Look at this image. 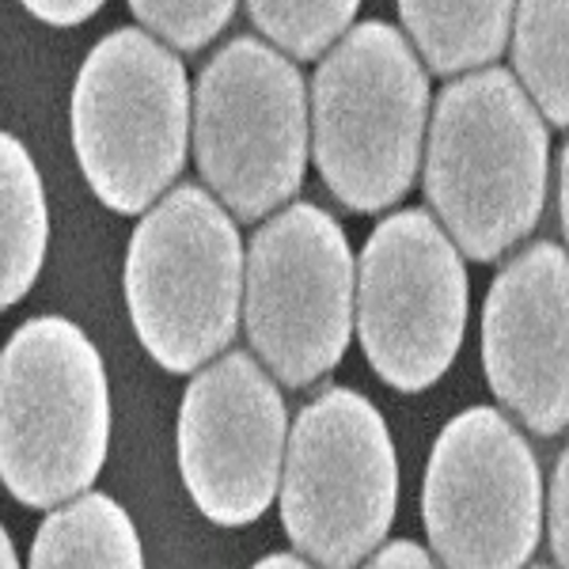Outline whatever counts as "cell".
<instances>
[{"label": "cell", "mask_w": 569, "mask_h": 569, "mask_svg": "<svg viewBox=\"0 0 569 569\" xmlns=\"http://www.w3.org/2000/svg\"><path fill=\"white\" fill-rule=\"evenodd\" d=\"M179 471L213 525L243 528L281 486L289 415L251 353H224L194 376L179 407Z\"/></svg>", "instance_id": "cell-11"}, {"label": "cell", "mask_w": 569, "mask_h": 569, "mask_svg": "<svg viewBox=\"0 0 569 569\" xmlns=\"http://www.w3.org/2000/svg\"><path fill=\"white\" fill-rule=\"evenodd\" d=\"M566 486H569V460L566 452L555 463V479L547 490V539L550 555H555V569L569 566V531H566Z\"/></svg>", "instance_id": "cell-19"}, {"label": "cell", "mask_w": 569, "mask_h": 569, "mask_svg": "<svg viewBox=\"0 0 569 569\" xmlns=\"http://www.w3.org/2000/svg\"><path fill=\"white\" fill-rule=\"evenodd\" d=\"M137 23H144V34H156V42H168V50L176 46L179 53H194L201 46H209L232 20L236 4L228 0H133Z\"/></svg>", "instance_id": "cell-18"}, {"label": "cell", "mask_w": 569, "mask_h": 569, "mask_svg": "<svg viewBox=\"0 0 569 569\" xmlns=\"http://www.w3.org/2000/svg\"><path fill=\"white\" fill-rule=\"evenodd\" d=\"M426 114V69L410 42L383 20L353 23L311 80L308 137L330 194L357 213H380L407 198Z\"/></svg>", "instance_id": "cell-2"}, {"label": "cell", "mask_w": 569, "mask_h": 569, "mask_svg": "<svg viewBox=\"0 0 569 569\" xmlns=\"http://www.w3.org/2000/svg\"><path fill=\"white\" fill-rule=\"evenodd\" d=\"M365 569H440V566L426 555V547L410 543V539H395V543L376 550L369 562H365Z\"/></svg>", "instance_id": "cell-21"}, {"label": "cell", "mask_w": 569, "mask_h": 569, "mask_svg": "<svg viewBox=\"0 0 569 569\" xmlns=\"http://www.w3.org/2000/svg\"><path fill=\"white\" fill-rule=\"evenodd\" d=\"M27 12L50 27H77L99 12V0H58V4L53 0H31Z\"/></svg>", "instance_id": "cell-20"}, {"label": "cell", "mask_w": 569, "mask_h": 569, "mask_svg": "<svg viewBox=\"0 0 569 569\" xmlns=\"http://www.w3.org/2000/svg\"><path fill=\"white\" fill-rule=\"evenodd\" d=\"M281 525L319 569H357L388 539L399 460L380 410L353 388H327L297 415L281 463Z\"/></svg>", "instance_id": "cell-6"}, {"label": "cell", "mask_w": 569, "mask_h": 569, "mask_svg": "<svg viewBox=\"0 0 569 569\" xmlns=\"http://www.w3.org/2000/svg\"><path fill=\"white\" fill-rule=\"evenodd\" d=\"M467 270L433 213L402 209L376 224L353 262V319L383 383L433 388L463 346Z\"/></svg>", "instance_id": "cell-9"}, {"label": "cell", "mask_w": 569, "mask_h": 569, "mask_svg": "<svg viewBox=\"0 0 569 569\" xmlns=\"http://www.w3.org/2000/svg\"><path fill=\"white\" fill-rule=\"evenodd\" d=\"M254 31L284 50L297 61H316L350 31L357 4L353 0H327V4H278V0H254L247 4Z\"/></svg>", "instance_id": "cell-17"}, {"label": "cell", "mask_w": 569, "mask_h": 569, "mask_svg": "<svg viewBox=\"0 0 569 569\" xmlns=\"http://www.w3.org/2000/svg\"><path fill=\"white\" fill-rule=\"evenodd\" d=\"M50 240L42 176L20 137L0 130V311L39 281Z\"/></svg>", "instance_id": "cell-14"}, {"label": "cell", "mask_w": 569, "mask_h": 569, "mask_svg": "<svg viewBox=\"0 0 569 569\" xmlns=\"http://www.w3.org/2000/svg\"><path fill=\"white\" fill-rule=\"evenodd\" d=\"M399 20L415 39L426 66L452 77L467 69H490L505 53L512 31V4L482 0V4H399Z\"/></svg>", "instance_id": "cell-15"}, {"label": "cell", "mask_w": 569, "mask_h": 569, "mask_svg": "<svg viewBox=\"0 0 569 569\" xmlns=\"http://www.w3.org/2000/svg\"><path fill=\"white\" fill-rule=\"evenodd\" d=\"M440 569H525L543 536V475L501 410L471 407L440 429L421 482Z\"/></svg>", "instance_id": "cell-10"}, {"label": "cell", "mask_w": 569, "mask_h": 569, "mask_svg": "<svg viewBox=\"0 0 569 569\" xmlns=\"http://www.w3.org/2000/svg\"><path fill=\"white\" fill-rule=\"evenodd\" d=\"M531 569H550V566H531Z\"/></svg>", "instance_id": "cell-24"}, {"label": "cell", "mask_w": 569, "mask_h": 569, "mask_svg": "<svg viewBox=\"0 0 569 569\" xmlns=\"http://www.w3.org/2000/svg\"><path fill=\"white\" fill-rule=\"evenodd\" d=\"M72 149L107 209L149 213L190 149V80L179 53L141 27L91 46L72 88Z\"/></svg>", "instance_id": "cell-4"}, {"label": "cell", "mask_w": 569, "mask_h": 569, "mask_svg": "<svg viewBox=\"0 0 569 569\" xmlns=\"http://www.w3.org/2000/svg\"><path fill=\"white\" fill-rule=\"evenodd\" d=\"M550 190L547 122L512 72L479 69L440 91L426 141V198L475 262L501 259L539 224Z\"/></svg>", "instance_id": "cell-1"}, {"label": "cell", "mask_w": 569, "mask_h": 569, "mask_svg": "<svg viewBox=\"0 0 569 569\" xmlns=\"http://www.w3.org/2000/svg\"><path fill=\"white\" fill-rule=\"evenodd\" d=\"M107 445L103 357L72 319H27L0 353V482L31 509H58L88 493Z\"/></svg>", "instance_id": "cell-3"}, {"label": "cell", "mask_w": 569, "mask_h": 569, "mask_svg": "<svg viewBox=\"0 0 569 569\" xmlns=\"http://www.w3.org/2000/svg\"><path fill=\"white\" fill-rule=\"evenodd\" d=\"M566 31L569 4L566 0H539V4L512 8V66L517 84L550 126H566Z\"/></svg>", "instance_id": "cell-16"}, {"label": "cell", "mask_w": 569, "mask_h": 569, "mask_svg": "<svg viewBox=\"0 0 569 569\" xmlns=\"http://www.w3.org/2000/svg\"><path fill=\"white\" fill-rule=\"evenodd\" d=\"M194 160L232 220L284 206L308 168V88L284 53L240 34L201 69L190 103Z\"/></svg>", "instance_id": "cell-7"}, {"label": "cell", "mask_w": 569, "mask_h": 569, "mask_svg": "<svg viewBox=\"0 0 569 569\" xmlns=\"http://www.w3.org/2000/svg\"><path fill=\"white\" fill-rule=\"evenodd\" d=\"M126 305L144 353L168 372L206 369L228 350L243 311V243L209 190L182 182L141 217Z\"/></svg>", "instance_id": "cell-5"}, {"label": "cell", "mask_w": 569, "mask_h": 569, "mask_svg": "<svg viewBox=\"0 0 569 569\" xmlns=\"http://www.w3.org/2000/svg\"><path fill=\"white\" fill-rule=\"evenodd\" d=\"M0 569H20V562H16V547H12V539H8L4 525H0Z\"/></svg>", "instance_id": "cell-23"}, {"label": "cell", "mask_w": 569, "mask_h": 569, "mask_svg": "<svg viewBox=\"0 0 569 569\" xmlns=\"http://www.w3.org/2000/svg\"><path fill=\"white\" fill-rule=\"evenodd\" d=\"M243 327L284 388H308L346 357L353 330V254L327 209L297 201L251 236Z\"/></svg>", "instance_id": "cell-8"}, {"label": "cell", "mask_w": 569, "mask_h": 569, "mask_svg": "<svg viewBox=\"0 0 569 569\" xmlns=\"http://www.w3.org/2000/svg\"><path fill=\"white\" fill-rule=\"evenodd\" d=\"M27 569H144L130 512L107 493H80L42 520Z\"/></svg>", "instance_id": "cell-13"}, {"label": "cell", "mask_w": 569, "mask_h": 569, "mask_svg": "<svg viewBox=\"0 0 569 569\" xmlns=\"http://www.w3.org/2000/svg\"><path fill=\"white\" fill-rule=\"evenodd\" d=\"M251 569H316V566H308L300 555H266L262 562H254Z\"/></svg>", "instance_id": "cell-22"}, {"label": "cell", "mask_w": 569, "mask_h": 569, "mask_svg": "<svg viewBox=\"0 0 569 569\" xmlns=\"http://www.w3.org/2000/svg\"><path fill=\"white\" fill-rule=\"evenodd\" d=\"M482 365L493 395L531 433L569 421V259L562 243L525 247L490 284L482 308Z\"/></svg>", "instance_id": "cell-12"}]
</instances>
